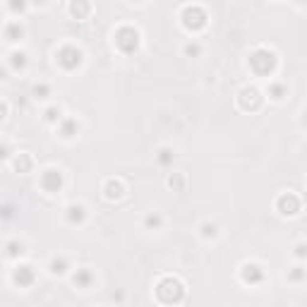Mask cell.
I'll list each match as a JSON object with an SVG mask.
<instances>
[{"instance_id":"obj_1","label":"cell","mask_w":307,"mask_h":307,"mask_svg":"<svg viewBox=\"0 0 307 307\" xmlns=\"http://www.w3.org/2000/svg\"><path fill=\"white\" fill-rule=\"evenodd\" d=\"M276 53L274 51H269V48H257L252 55H250V67H252V72L255 75H259V77H269L274 70H276Z\"/></svg>"},{"instance_id":"obj_2","label":"cell","mask_w":307,"mask_h":307,"mask_svg":"<svg viewBox=\"0 0 307 307\" xmlns=\"http://www.w3.org/2000/svg\"><path fill=\"white\" fill-rule=\"evenodd\" d=\"M156 295H158L161 303H180L182 295H185V288H182V283H180L178 279L168 276V279H163V281L158 283Z\"/></svg>"},{"instance_id":"obj_3","label":"cell","mask_w":307,"mask_h":307,"mask_svg":"<svg viewBox=\"0 0 307 307\" xmlns=\"http://www.w3.org/2000/svg\"><path fill=\"white\" fill-rule=\"evenodd\" d=\"M115 46H118V51L125 53V55L137 53V48H139V31L132 29V26H120V29L115 31Z\"/></svg>"},{"instance_id":"obj_4","label":"cell","mask_w":307,"mask_h":307,"mask_svg":"<svg viewBox=\"0 0 307 307\" xmlns=\"http://www.w3.org/2000/svg\"><path fill=\"white\" fill-rule=\"evenodd\" d=\"M55 60H58V65L63 67V70H77V67L82 65V51L79 48H75V46H63L58 53H55Z\"/></svg>"},{"instance_id":"obj_5","label":"cell","mask_w":307,"mask_h":307,"mask_svg":"<svg viewBox=\"0 0 307 307\" xmlns=\"http://www.w3.org/2000/svg\"><path fill=\"white\" fill-rule=\"evenodd\" d=\"M206 12L197 7V5H192V7H185L182 10V26L185 29H190V31H199V29H204L206 26Z\"/></svg>"},{"instance_id":"obj_6","label":"cell","mask_w":307,"mask_h":307,"mask_svg":"<svg viewBox=\"0 0 307 307\" xmlns=\"http://www.w3.org/2000/svg\"><path fill=\"white\" fill-rule=\"evenodd\" d=\"M41 190L48 192V195H55V192H60L63 190V173L58 171V168H48L41 173Z\"/></svg>"},{"instance_id":"obj_7","label":"cell","mask_w":307,"mask_h":307,"mask_svg":"<svg viewBox=\"0 0 307 307\" xmlns=\"http://www.w3.org/2000/svg\"><path fill=\"white\" fill-rule=\"evenodd\" d=\"M238 103H240L242 110H257L262 106V94L255 87H245L238 94Z\"/></svg>"},{"instance_id":"obj_8","label":"cell","mask_w":307,"mask_h":307,"mask_svg":"<svg viewBox=\"0 0 307 307\" xmlns=\"http://www.w3.org/2000/svg\"><path fill=\"white\" fill-rule=\"evenodd\" d=\"M276 209L283 214V216H295L300 211V199L295 197L293 192H283L281 197L276 199Z\"/></svg>"},{"instance_id":"obj_9","label":"cell","mask_w":307,"mask_h":307,"mask_svg":"<svg viewBox=\"0 0 307 307\" xmlns=\"http://www.w3.org/2000/svg\"><path fill=\"white\" fill-rule=\"evenodd\" d=\"M240 276H242V281H245V283L255 285V283H262L264 271L259 269V266H257V264H242Z\"/></svg>"},{"instance_id":"obj_10","label":"cell","mask_w":307,"mask_h":307,"mask_svg":"<svg viewBox=\"0 0 307 307\" xmlns=\"http://www.w3.org/2000/svg\"><path fill=\"white\" fill-rule=\"evenodd\" d=\"M12 279H15V283L26 288V285L34 283V279H36V274H34V266H29V264H24V266H17L15 269V274H12Z\"/></svg>"},{"instance_id":"obj_11","label":"cell","mask_w":307,"mask_h":307,"mask_svg":"<svg viewBox=\"0 0 307 307\" xmlns=\"http://www.w3.org/2000/svg\"><path fill=\"white\" fill-rule=\"evenodd\" d=\"M65 219H67V223H72V226L84 223V219H87V209H84V204H70L67 211H65Z\"/></svg>"},{"instance_id":"obj_12","label":"cell","mask_w":307,"mask_h":307,"mask_svg":"<svg viewBox=\"0 0 307 307\" xmlns=\"http://www.w3.org/2000/svg\"><path fill=\"white\" fill-rule=\"evenodd\" d=\"M89 12H91V2L89 0H72L70 2V15L75 20H84V17H89Z\"/></svg>"},{"instance_id":"obj_13","label":"cell","mask_w":307,"mask_h":307,"mask_svg":"<svg viewBox=\"0 0 307 307\" xmlns=\"http://www.w3.org/2000/svg\"><path fill=\"white\" fill-rule=\"evenodd\" d=\"M22 36H24V26L20 22L10 20V22L5 24V41H7V44H15V41H20Z\"/></svg>"},{"instance_id":"obj_14","label":"cell","mask_w":307,"mask_h":307,"mask_svg":"<svg viewBox=\"0 0 307 307\" xmlns=\"http://www.w3.org/2000/svg\"><path fill=\"white\" fill-rule=\"evenodd\" d=\"M77 130H79V125H77L75 118H63V120L58 123V132H60L63 139H72V137L77 134Z\"/></svg>"},{"instance_id":"obj_15","label":"cell","mask_w":307,"mask_h":307,"mask_svg":"<svg viewBox=\"0 0 307 307\" xmlns=\"http://www.w3.org/2000/svg\"><path fill=\"white\" fill-rule=\"evenodd\" d=\"M103 192H106V197L108 199H120L125 195V185H123L120 180H108L106 187H103Z\"/></svg>"},{"instance_id":"obj_16","label":"cell","mask_w":307,"mask_h":307,"mask_svg":"<svg viewBox=\"0 0 307 307\" xmlns=\"http://www.w3.org/2000/svg\"><path fill=\"white\" fill-rule=\"evenodd\" d=\"M72 281L77 288H89V285L94 283V274H91V269H77V274L72 276Z\"/></svg>"},{"instance_id":"obj_17","label":"cell","mask_w":307,"mask_h":307,"mask_svg":"<svg viewBox=\"0 0 307 307\" xmlns=\"http://www.w3.org/2000/svg\"><path fill=\"white\" fill-rule=\"evenodd\" d=\"M7 65L12 67L15 72L24 70V67H26V53H24V51H15V53H10V55H7Z\"/></svg>"},{"instance_id":"obj_18","label":"cell","mask_w":307,"mask_h":307,"mask_svg":"<svg viewBox=\"0 0 307 307\" xmlns=\"http://www.w3.org/2000/svg\"><path fill=\"white\" fill-rule=\"evenodd\" d=\"M31 166H34L31 156H29L26 152H17V156H15V168H17L20 173H29Z\"/></svg>"},{"instance_id":"obj_19","label":"cell","mask_w":307,"mask_h":307,"mask_svg":"<svg viewBox=\"0 0 307 307\" xmlns=\"http://www.w3.org/2000/svg\"><path fill=\"white\" fill-rule=\"evenodd\" d=\"M199 233H202V238H204V240H214V238L219 235V226H216V223H211V221H204V223L199 226Z\"/></svg>"},{"instance_id":"obj_20","label":"cell","mask_w":307,"mask_h":307,"mask_svg":"<svg viewBox=\"0 0 307 307\" xmlns=\"http://www.w3.org/2000/svg\"><path fill=\"white\" fill-rule=\"evenodd\" d=\"M65 271H67V259L65 257H53V259H51V274L63 276Z\"/></svg>"},{"instance_id":"obj_21","label":"cell","mask_w":307,"mask_h":307,"mask_svg":"<svg viewBox=\"0 0 307 307\" xmlns=\"http://www.w3.org/2000/svg\"><path fill=\"white\" fill-rule=\"evenodd\" d=\"M44 120H46V123H53V125H58V123L63 120V110L58 108V106H51V108H46Z\"/></svg>"},{"instance_id":"obj_22","label":"cell","mask_w":307,"mask_h":307,"mask_svg":"<svg viewBox=\"0 0 307 307\" xmlns=\"http://www.w3.org/2000/svg\"><path fill=\"white\" fill-rule=\"evenodd\" d=\"M26 5H29V0H7V10L12 15H22L26 10Z\"/></svg>"},{"instance_id":"obj_23","label":"cell","mask_w":307,"mask_h":307,"mask_svg":"<svg viewBox=\"0 0 307 307\" xmlns=\"http://www.w3.org/2000/svg\"><path fill=\"white\" fill-rule=\"evenodd\" d=\"M24 252V245L17 240H10L7 242V252H5V257L7 259H12V257H17V255H22Z\"/></svg>"},{"instance_id":"obj_24","label":"cell","mask_w":307,"mask_h":307,"mask_svg":"<svg viewBox=\"0 0 307 307\" xmlns=\"http://www.w3.org/2000/svg\"><path fill=\"white\" fill-rule=\"evenodd\" d=\"M31 96H34V99H48V96H51V87H48L46 82H41V84H34V89H31Z\"/></svg>"},{"instance_id":"obj_25","label":"cell","mask_w":307,"mask_h":307,"mask_svg":"<svg viewBox=\"0 0 307 307\" xmlns=\"http://www.w3.org/2000/svg\"><path fill=\"white\" fill-rule=\"evenodd\" d=\"M269 96H271L274 101H281V99L285 96V87H283V84H279V82L269 84Z\"/></svg>"},{"instance_id":"obj_26","label":"cell","mask_w":307,"mask_h":307,"mask_svg":"<svg viewBox=\"0 0 307 307\" xmlns=\"http://www.w3.org/2000/svg\"><path fill=\"white\" fill-rule=\"evenodd\" d=\"M156 158H158V163H161V166H171V163L176 161V154L171 152V149H166V147H163V149L158 152V156H156Z\"/></svg>"},{"instance_id":"obj_27","label":"cell","mask_w":307,"mask_h":307,"mask_svg":"<svg viewBox=\"0 0 307 307\" xmlns=\"http://www.w3.org/2000/svg\"><path fill=\"white\" fill-rule=\"evenodd\" d=\"M168 187H173L176 192H180V190L185 187V178L180 176V173H173V176L168 178Z\"/></svg>"},{"instance_id":"obj_28","label":"cell","mask_w":307,"mask_h":307,"mask_svg":"<svg viewBox=\"0 0 307 307\" xmlns=\"http://www.w3.org/2000/svg\"><path fill=\"white\" fill-rule=\"evenodd\" d=\"M161 223H163V219H161L158 214H149V216L144 219V226H147L149 230H156V228H161Z\"/></svg>"},{"instance_id":"obj_29","label":"cell","mask_w":307,"mask_h":307,"mask_svg":"<svg viewBox=\"0 0 307 307\" xmlns=\"http://www.w3.org/2000/svg\"><path fill=\"white\" fill-rule=\"evenodd\" d=\"M305 269H303V266H295V269H290V274H288V279H290V281H293V283H300V281H303V279H305Z\"/></svg>"},{"instance_id":"obj_30","label":"cell","mask_w":307,"mask_h":307,"mask_svg":"<svg viewBox=\"0 0 307 307\" xmlns=\"http://www.w3.org/2000/svg\"><path fill=\"white\" fill-rule=\"evenodd\" d=\"M199 53H202L199 44H187V46H185V55H187V58H197Z\"/></svg>"},{"instance_id":"obj_31","label":"cell","mask_w":307,"mask_h":307,"mask_svg":"<svg viewBox=\"0 0 307 307\" xmlns=\"http://www.w3.org/2000/svg\"><path fill=\"white\" fill-rule=\"evenodd\" d=\"M295 257H298V259H307V245L305 242L295 245Z\"/></svg>"},{"instance_id":"obj_32","label":"cell","mask_w":307,"mask_h":307,"mask_svg":"<svg viewBox=\"0 0 307 307\" xmlns=\"http://www.w3.org/2000/svg\"><path fill=\"white\" fill-rule=\"evenodd\" d=\"M31 5H46V0H29Z\"/></svg>"},{"instance_id":"obj_33","label":"cell","mask_w":307,"mask_h":307,"mask_svg":"<svg viewBox=\"0 0 307 307\" xmlns=\"http://www.w3.org/2000/svg\"><path fill=\"white\" fill-rule=\"evenodd\" d=\"M295 2H298V5H305L307 0H295Z\"/></svg>"},{"instance_id":"obj_34","label":"cell","mask_w":307,"mask_h":307,"mask_svg":"<svg viewBox=\"0 0 307 307\" xmlns=\"http://www.w3.org/2000/svg\"><path fill=\"white\" fill-rule=\"evenodd\" d=\"M132 2H144V0H132Z\"/></svg>"},{"instance_id":"obj_35","label":"cell","mask_w":307,"mask_h":307,"mask_svg":"<svg viewBox=\"0 0 307 307\" xmlns=\"http://www.w3.org/2000/svg\"><path fill=\"white\" fill-rule=\"evenodd\" d=\"M305 125H307V113H305Z\"/></svg>"}]
</instances>
